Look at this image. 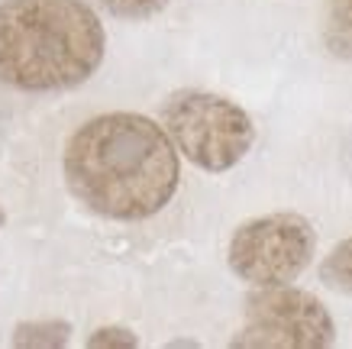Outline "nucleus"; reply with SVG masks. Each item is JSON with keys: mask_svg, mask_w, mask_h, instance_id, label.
Returning a JSON list of instances; mask_svg holds the SVG:
<instances>
[{"mask_svg": "<svg viewBox=\"0 0 352 349\" xmlns=\"http://www.w3.org/2000/svg\"><path fill=\"white\" fill-rule=\"evenodd\" d=\"M178 149L165 127L139 114L87 120L65 149V178L78 201L110 220H146L178 188Z\"/></svg>", "mask_w": 352, "mask_h": 349, "instance_id": "obj_1", "label": "nucleus"}, {"mask_svg": "<svg viewBox=\"0 0 352 349\" xmlns=\"http://www.w3.org/2000/svg\"><path fill=\"white\" fill-rule=\"evenodd\" d=\"M107 49L104 26L85 0H3L0 81L16 91L85 85Z\"/></svg>", "mask_w": 352, "mask_h": 349, "instance_id": "obj_2", "label": "nucleus"}, {"mask_svg": "<svg viewBox=\"0 0 352 349\" xmlns=\"http://www.w3.org/2000/svg\"><path fill=\"white\" fill-rule=\"evenodd\" d=\"M162 123L175 149L204 171H230L245 159L256 139L252 120L243 107L204 91H184L171 97Z\"/></svg>", "mask_w": 352, "mask_h": 349, "instance_id": "obj_3", "label": "nucleus"}, {"mask_svg": "<svg viewBox=\"0 0 352 349\" xmlns=\"http://www.w3.org/2000/svg\"><path fill=\"white\" fill-rule=\"evenodd\" d=\"M333 339V317L317 297L288 285H265L245 297V327L233 337V346L327 349Z\"/></svg>", "mask_w": 352, "mask_h": 349, "instance_id": "obj_4", "label": "nucleus"}, {"mask_svg": "<svg viewBox=\"0 0 352 349\" xmlns=\"http://www.w3.org/2000/svg\"><path fill=\"white\" fill-rule=\"evenodd\" d=\"M317 249V233L300 213H268L243 223L230 240V268L249 285H288Z\"/></svg>", "mask_w": 352, "mask_h": 349, "instance_id": "obj_5", "label": "nucleus"}, {"mask_svg": "<svg viewBox=\"0 0 352 349\" xmlns=\"http://www.w3.org/2000/svg\"><path fill=\"white\" fill-rule=\"evenodd\" d=\"M323 43L336 59L352 62V0H327Z\"/></svg>", "mask_w": 352, "mask_h": 349, "instance_id": "obj_6", "label": "nucleus"}, {"mask_svg": "<svg viewBox=\"0 0 352 349\" xmlns=\"http://www.w3.org/2000/svg\"><path fill=\"white\" fill-rule=\"evenodd\" d=\"M72 337V327L65 320H32L13 330V346L16 349H55L65 346Z\"/></svg>", "mask_w": 352, "mask_h": 349, "instance_id": "obj_7", "label": "nucleus"}, {"mask_svg": "<svg viewBox=\"0 0 352 349\" xmlns=\"http://www.w3.org/2000/svg\"><path fill=\"white\" fill-rule=\"evenodd\" d=\"M320 282L340 295H352V236L342 240L320 265Z\"/></svg>", "mask_w": 352, "mask_h": 349, "instance_id": "obj_8", "label": "nucleus"}, {"mask_svg": "<svg viewBox=\"0 0 352 349\" xmlns=\"http://www.w3.org/2000/svg\"><path fill=\"white\" fill-rule=\"evenodd\" d=\"M100 3L120 20H146V17H155L168 0H100Z\"/></svg>", "mask_w": 352, "mask_h": 349, "instance_id": "obj_9", "label": "nucleus"}, {"mask_svg": "<svg viewBox=\"0 0 352 349\" xmlns=\"http://www.w3.org/2000/svg\"><path fill=\"white\" fill-rule=\"evenodd\" d=\"M87 346L91 349H113V346L133 349V346H139V339H136V333L126 327H100L94 337H87Z\"/></svg>", "mask_w": 352, "mask_h": 349, "instance_id": "obj_10", "label": "nucleus"}, {"mask_svg": "<svg viewBox=\"0 0 352 349\" xmlns=\"http://www.w3.org/2000/svg\"><path fill=\"white\" fill-rule=\"evenodd\" d=\"M168 346H197V339H175V343H168Z\"/></svg>", "mask_w": 352, "mask_h": 349, "instance_id": "obj_11", "label": "nucleus"}, {"mask_svg": "<svg viewBox=\"0 0 352 349\" xmlns=\"http://www.w3.org/2000/svg\"><path fill=\"white\" fill-rule=\"evenodd\" d=\"M3 223H7V213H3V211H0V226H3Z\"/></svg>", "mask_w": 352, "mask_h": 349, "instance_id": "obj_12", "label": "nucleus"}]
</instances>
